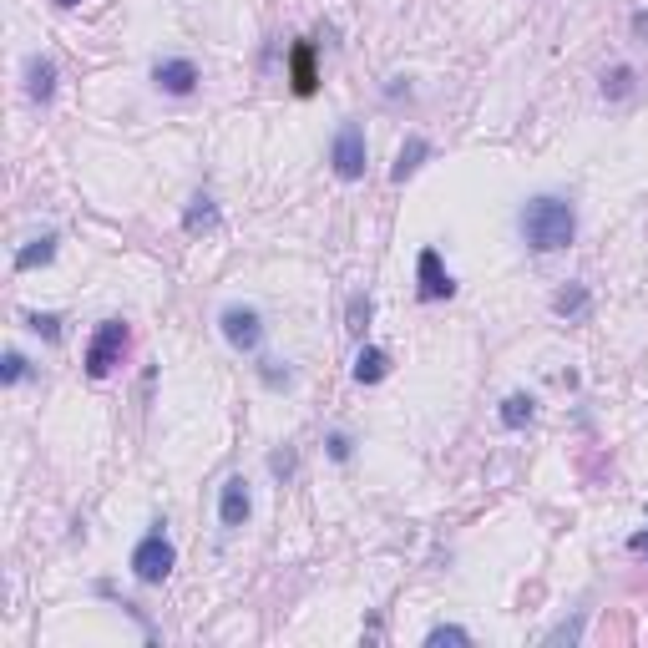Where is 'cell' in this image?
<instances>
[{
	"mask_svg": "<svg viewBox=\"0 0 648 648\" xmlns=\"http://www.w3.org/2000/svg\"><path fill=\"white\" fill-rule=\"evenodd\" d=\"M517 228H522V238H527V249L557 254V249H567V243L578 238V213H573V203H567V198L542 193V198H532V203L522 208Z\"/></svg>",
	"mask_w": 648,
	"mask_h": 648,
	"instance_id": "6da1fadb",
	"label": "cell"
},
{
	"mask_svg": "<svg viewBox=\"0 0 648 648\" xmlns=\"http://www.w3.org/2000/svg\"><path fill=\"white\" fill-rule=\"evenodd\" d=\"M127 340H132V335H127L122 319H102L97 335H92V345H87V375H92V380H107V375L122 365Z\"/></svg>",
	"mask_w": 648,
	"mask_h": 648,
	"instance_id": "7a4b0ae2",
	"label": "cell"
},
{
	"mask_svg": "<svg viewBox=\"0 0 648 648\" xmlns=\"http://www.w3.org/2000/svg\"><path fill=\"white\" fill-rule=\"evenodd\" d=\"M173 562H178V552H173V542L162 537V527L157 532H147L137 547H132V578L137 583H168V573H173Z\"/></svg>",
	"mask_w": 648,
	"mask_h": 648,
	"instance_id": "3957f363",
	"label": "cell"
},
{
	"mask_svg": "<svg viewBox=\"0 0 648 648\" xmlns=\"http://www.w3.org/2000/svg\"><path fill=\"white\" fill-rule=\"evenodd\" d=\"M218 330H223V340H228L238 355H254L259 340H264V314H259L254 304H228V309L218 314Z\"/></svg>",
	"mask_w": 648,
	"mask_h": 648,
	"instance_id": "277c9868",
	"label": "cell"
},
{
	"mask_svg": "<svg viewBox=\"0 0 648 648\" xmlns=\"http://www.w3.org/2000/svg\"><path fill=\"white\" fill-rule=\"evenodd\" d=\"M365 127L360 122H345L340 132H335V142H330V162H335V178H345V183H360L365 178Z\"/></svg>",
	"mask_w": 648,
	"mask_h": 648,
	"instance_id": "5b68a950",
	"label": "cell"
},
{
	"mask_svg": "<svg viewBox=\"0 0 648 648\" xmlns=\"http://www.w3.org/2000/svg\"><path fill=\"white\" fill-rule=\"evenodd\" d=\"M152 87L168 92V97H193V92H198V66H193L188 56L157 61V66H152Z\"/></svg>",
	"mask_w": 648,
	"mask_h": 648,
	"instance_id": "8992f818",
	"label": "cell"
},
{
	"mask_svg": "<svg viewBox=\"0 0 648 648\" xmlns=\"http://www.w3.org/2000/svg\"><path fill=\"white\" fill-rule=\"evenodd\" d=\"M416 279H421V299H431V304L456 294V279L446 274V264H441L436 249H421V259H416Z\"/></svg>",
	"mask_w": 648,
	"mask_h": 648,
	"instance_id": "52a82bcc",
	"label": "cell"
},
{
	"mask_svg": "<svg viewBox=\"0 0 648 648\" xmlns=\"http://www.w3.org/2000/svg\"><path fill=\"white\" fill-rule=\"evenodd\" d=\"M249 512H254V502H249V481H243V476H228L223 492H218V522H223V527H243V522H249Z\"/></svg>",
	"mask_w": 648,
	"mask_h": 648,
	"instance_id": "ba28073f",
	"label": "cell"
},
{
	"mask_svg": "<svg viewBox=\"0 0 648 648\" xmlns=\"http://www.w3.org/2000/svg\"><path fill=\"white\" fill-rule=\"evenodd\" d=\"M26 97L31 102H51L56 97V61L51 56H31L26 61Z\"/></svg>",
	"mask_w": 648,
	"mask_h": 648,
	"instance_id": "9c48e42d",
	"label": "cell"
},
{
	"mask_svg": "<svg viewBox=\"0 0 648 648\" xmlns=\"http://www.w3.org/2000/svg\"><path fill=\"white\" fill-rule=\"evenodd\" d=\"M289 76H294V92H299V97H314L319 76H314V46H309V41H294V51H289Z\"/></svg>",
	"mask_w": 648,
	"mask_h": 648,
	"instance_id": "30bf717a",
	"label": "cell"
},
{
	"mask_svg": "<svg viewBox=\"0 0 648 648\" xmlns=\"http://www.w3.org/2000/svg\"><path fill=\"white\" fill-rule=\"evenodd\" d=\"M426 157H431V142H426V137H405V147H400V157H395L390 178H395V183H405V178H411Z\"/></svg>",
	"mask_w": 648,
	"mask_h": 648,
	"instance_id": "8fae6325",
	"label": "cell"
},
{
	"mask_svg": "<svg viewBox=\"0 0 648 648\" xmlns=\"http://www.w3.org/2000/svg\"><path fill=\"white\" fill-rule=\"evenodd\" d=\"M385 375H390V355L375 350V345H365V350L355 355V380H360V385H380Z\"/></svg>",
	"mask_w": 648,
	"mask_h": 648,
	"instance_id": "7c38bea8",
	"label": "cell"
},
{
	"mask_svg": "<svg viewBox=\"0 0 648 648\" xmlns=\"http://www.w3.org/2000/svg\"><path fill=\"white\" fill-rule=\"evenodd\" d=\"M552 314L557 319H583L588 314V284H567L552 294Z\"/></svg>",
	"mask_w": 648,
	"mask_h": 648,
	"instance_id": "4fadbf2b",
	"label": "cell"
},
{
	"mask_svg": "<svg viewBox=\"0 0 648 648\" xmlns=\"http://www.w3.org/2000/svg\"><path fill=\"white\" fill-rule=\"evenodd\" d=\"M532 416H537V400H532V395H507V400H502V411H497V421H502L507 431L532 426Z\"/></svg>",
	"mask_w": 648,
	"mask_h": 648,
	"instance_id": "5bb4252c",
	"label": "cell"
},
{
	"mask_svg": "<svg viewBox=\"0 0 648 648\" xmlns=\"http://www.w3.org/2000/svg\"><path fill=\"white\" fill-rule=\"evenodd\" d=\"M56 259V233H41V238H31L26 249L16 254V269L26 274V269H41V264H51Z\"/></svg>",
	"mask_w": 648,
	"mask_h": 648,
	"instance_id": "9a60e30c",
	"label": "cell"
},
{
	"mask_svg": "<svg viewBox=\"0 0 648 648\" xmlns=\"http://www.w3.org/2000/svg\"><path fill=\"white\" fill-rule=\"evenodd\" d=\"M183 228H188V233L218 228V203H213V198H193V208L183 213Z\"/></svg>",
	"mask_w": 648,
	"mask_h": 648,
	"instance_id": "2e32d148",
	"label": "cell"
},
{
	"mask_svg": "<svg viewBox=\"0 0 648 648\" xmlns=\"http://www.w3.org/2000/svg\"><path fill=\"white\" fill-rule=\"evenodd\" d=\"M633 92V66H613L608 76H603V97L608 102H623Z\"/></svg>",
	"mask_w": 648,
	"mask_h": 648,
	"instance_id": "e0dca14e",
	"label": "cell"
},
{
	"mask_svg": "<svg viewBox=\"0 0 648 648\" xmlns=\"http://www.w3.org/2000/svg\"><path fill=\"white\" fill-rule=\"evenodd\" d=\"M26 375H31L26 355H21V350H11V355H6V365H0V380H6V385H21Z\"/></svg>",
	"mask_w": 648,
	"mask_h": 648,
	"instance_id": "ac0fdd59",
	"label": "cell"
},
{
	"mask_svg": "<svg viewBox=\"0 0 648 648\" xmlns=\"http://www.w3.org/2000/svg\"><path fill=\"white\" fill-rule=\"evenodd\" d=\"M26 324H31V335H41V340H56V335H61V319H56V314H31Z\"/></svg>",
	"mask_w": 648,
	"mask_h": 648,
	"instance_id": "d6986e66",
	"label": "cell"
},
{
	"mask_svg": "<svg viewBox=\"0 0 648 648\" xmlns=\"http://www.w3.org/2000/svg\"><path fill=\"white\" fill-rule=\"evenodd\" d=\"M426 643H471V633H466V628H456V623H441V628H431V633H426Z\"/></svg>",
	"mask_w": 648,
	"mask_h": 648,
	"instance_id": "ffe728a7",
	"label": "cell"
},
{
	"mask_svg": "<svg viewBox=\"0 0 648 648\" xmlns=\"http://www.w3.org/2000/svg\"><path fill=\"white\" fill-rule=\"evenodd\" d=\"M365 324H370V299H365V294H355V299H350V330H355V335H365Z\"/></svg>",
	"mask_w": 648,
	"mask_h": 648,
	"instance_id": "44dd1931",
	"label": "cell"
},
{
	"mask_svg": "<svg viewBox=\"0 0 648 648\" xmlns=\"http://www.w3.org/2000/svg\"><path fill=\"white\" fill-rule=\"evenodd\" d=\"M324 451H330V461H350V456H355V441H350L345 431H335L330 441H324Z\"/></svg>",
	"mask_w": 648,
	"mask_h": 648,
	"instance_id": "7402d4cb",
	"label": "cell"
},
{
	"mask_svg": "<svg viewBox=\"0 0 648 648\" xmlns=\"http://www.w3.org/2000/svg\"><path fill=\"white\" fill-rule=\"evenodd\" d=\"M583 633V618H573V623H562V628H552V643H573Z\"/></svg>",
	"mask_w": 648,
	"mask_h": 648,
	"instance_id": "603a6c76",
	"label": "cell"
},
{
	"mask_svg": "<svg viewBox=\"0 0 648 648\" xmlns=\"http://www.w3.org/2000/svg\"><path fill=\"white\" fill-rule=\"evenodd\" d=\"M633 36L648 41V11H633Z\"/></svg>",
	"mask_w": 648,
	"mask_h": 648,
	"instance_id": "cb8c5ba5",
	"label": "cell"
},
{
	"mask_svg": "<svg viewBox=\"0 0 648 648\" xmlns=\"http://www.w3.org/2000/svg\"><path fill=\"white\" fill-rule=\"evenodd\" d=\"M269 466H274V471H279V476H289V471H294V456H289V451H284V456H274V461H269Z\"/></svg>",
	"mask_w": 648,
	"mask_h": 648,
	"instance_id": "d4e9b609",
	"label": "cell"
},
{
	"mask_svg": "<svg viewBox=\"0 0 648 648\" xmlns=\"http://www.w3.org/2000/svg\"><path fill=\"white\" fill-rule=\"evenodd\" d=\"M628 547H633V552H648V532H638V537H633Z\"/></svg>",
	"mask_w": 648,
	"mask_h": 648,
	"instance_id": "484cf974",
	"label": "cell"
},
{
	"mask_svg": "<svg viewBox=\"0 0 648 648\" xmlns=\"http://www.w3.org/2000/svg\"><path fill=\"white\" fill-rule=\"evenodd\" d=\"M56 6H61V11H71V6H81V0H56Z\"/></svg>",
	"mask_w": 648,
	"mask_h": 648,
	"instance_id": "4316f807",
	"label": "cell"
}]
</instances>
